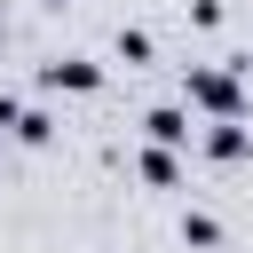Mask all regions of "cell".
<instances>
[{
    "label": "cell",
    "mask_w": 253,
    "mask_h": 253,
    "mask_svg": "<svg viewBox=\"0 0 253 253\" xmlns=\"http://www.w3.org/2000/svg\"><path fill=\"white\" fill-rule=\"evenodd\" d=\"M245 71H229V55L221 63H182V111H206V119H245V87H237Z\"/></svg>",
    "instance_id": "obj_1"
},
{
    "label": "cell",
    "mask_w": 253,
    "mask_h": 253,
    "mask_svg": "<svg viewBox=\"0 0 253 253\" xmlns=\"http://www.w3.org/2000/svg\"><path fill=\"white\" fill-rule=\"evenodd\" d=\"M32 79H40V95H103V87H111V71H103L95 55H47Z\"/></svg>",
    "instance_id": "obj_2"
},
{
    "label": "cell",
    "mask_w": 253,
    "mask_h": 253,
    "mask_svg": "<svg viewBox=\"0 0 253 253\" xmlns=\"http://www.w3.org/2000/svg\"><path fill=\"white\" fill-rule=\"evenodd\" d=\"M198 150H206L213 166H237V158H253V126H245V119H206V126H198Z\"/></svg>",
    "instance_id": "obj_3"
},
{
    "label": "cell",
    "mask_w": 253,
    "mask_h": 253,
    "mask_svg": "<svg viewBox=\"0 0 253 253\" xmlns=\"http://www.w3.org/2000/svg\"><path fill=\"white\" fill-rule=\"evenodd\" d=\"M142 134H150L158 150H190V142H198V126H190L182 103H150V111H142Z\"/></svg>",
    "instance_id": "obj_4"
},
{
    "label": "cell",
    "mask_w": 253,
    "mask_h": 253,
    "mask_svg": "<svg viewBox=\"0 0 253 253\" xmlns=\"http://www.w3.org/2000/svg\"><path fill=\"white\" fill-rule=\"evenodd\" d=\"M55 126H63V119H55L47 103H24V111H16V126H8V142H24V150H47V142H55Z\"/></svg>",
    "instance_id": "obj_5"
},
{
    "label": "cell",
    "mask_w": 253,
    "mask_h": 253,
    "mask_svg": "<svg viewBox=\"0 0 253 253\" xmlns=\"http://www.w3.org/2000/svg\"><path fill=\"white\" fill-rule=\"evenodd\" d=\"M134 174H142L150 190H182V158H174V150H158V142H150V150H134Z\"/></svg>",
    "instance_id": "obj_6"
},
{
    "label": "cell",
    "mask_w": 253,
    "mask_h": 253,
    "mask_svg": "<svg viewBox=\"0 0 253 253\" xmlns=\"http://www.w3.org/2000/svg\"><path fill=\"white\" fill-rule=\"evenodd\" d=\"M111 55H119V63H126V71H142V63H150V55H158V40H150V32H142V24H119V32H111Z\"/></svg>",
    "instance_id": "obj_7"
},
{
    "label": "cell",
    "mask_w": 253,
    "mask_h": 253,
    "mask_svg": "<svg viewBox=\"0 0 253 253\" xmlns=\"http://www.w3.org/2000/svg\"><path fill=\"white\" fill-rule=\"evenodd\" d=\"M182 245H198V253H213V245H221V221L190 206V213H182Z\"/></svg>",
    "instance_id": "obj_8"
},
{
    "label": "cell",
    "mask_w": 253,
    "mask_h": 253,
    "mask_svg": "<svg viewBox=\"0 0 253 253\" xmlns=\"http://www.w3.org/2000/svg\"><path fill=\"white\" fill-rule=\"evenodd\" d=\"M221 16H229V8H221V0H190V24H198V32H213V24H221Z\"/></svg>",
    "instance_id": "obj_9"
},
{
    "label": "cell",
    "mask_w": 253,
    "mask_h": 253,
    "mask_svg": "<svg viewBox=\"0 0 253 253\" xmlns=\"http://www.w3.org/2000/svg\"><path fill=\"white\" fill-rule=\"evenodd\" d=\"M0 47H8V16H0Z\"/></svg>",
    "instance_id": "obj_10"
},
{
    "label": "cell",
    "mask_w": 253,
    "mask_h": 253,
    "mask_svg": "<svg viewBox=\"0 0 253 253\" xmlns=\"http://www.w3.org/2000/svg\"><path fill=\"white\" fill-rule=\"evenodd\" d=\"M0 150H8V134H0Z\"/></svg>",
    "instance_id": "obj_11"
}]
</instances>
